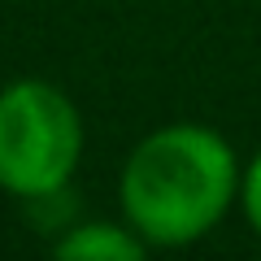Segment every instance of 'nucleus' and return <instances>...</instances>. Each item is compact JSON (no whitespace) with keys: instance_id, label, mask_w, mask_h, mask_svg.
<instances>
[{"instance_id":"nucleus-1","label":"nucleus","mask_w":261,"mask_h":261,"mask_svg":"<svg viewBox=\"0 0 261 261\" xmlns=\"http://www.w3.org/2000/svg\"><path fill=\"white\" fill-rule=\"evenodd\" d=\"M240 178V157L218 130L170 122L130 148L118 178L122 218L148 248H187L231 214Z\"/></svg>"},{"instance_id":"nucleus-2","label":"nucleus","mask_w":261,"mask_h":261,"mask_svg":"<svg viewBox=\"0 0 261 261\" xmlns=\"http://www.w3.org/2000/svg\"><path fill=\"white\" fill-rule=\"evenodd\" d=\"M83 157L74 100L44 79L0 87V187L18 200L57 196Z\"/></svg>"},{"instance_id":"nucleus-3","label":"nucleus","mask_w":261,"mask_h":261,"mask_svg":"<svg viewBox=\"0 0 261 261\" xmlns=\"http://www.w3.org/2000/svg\"><path fill=\"white\" fill-rule=\"evenodd\" d=\"M148 244L130 231V222H83L70 235L57 240V257H79V261H140Z\"/></svg>"},{"instance_id":"nucleus-4","label":"nucleus","mask_w":261,"mask_h":261,"mask_svg":"<svg viewBox=\"0 0 261 261\" xmlns=\"http://www.w3.org/2000/svg\"><path fill=\"white\" fill-rule=\"evenodd\" d=\"M240 205H244V218L248 226L261 235V152L244 166V178H240Z\"/></svg>"}]
</instances>
